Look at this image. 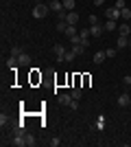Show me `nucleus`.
I'll return each mask as SVG.
<instances>
[{
    "instance_id": "obj_1",
    "label": "nucleus",
    "mask_w": 131,
    "mask_h": 147,
    "mask_svg": "<svg viewBox=\"0 0 131 147\" xmlns=\"http://www.w3.org/2000/svg\"><path fill=\"white\" fill-rule=\"evenodd\" d=\"M48 5H35L33 7V18H37V20H42V18H46L48 16Z\"/></svg>"
},
{
    "instance_id": "obj_2",
    "label": "nucleus",
    "mask_w": 131,
    "mask_h": 147,
    "mask_svg": "<svg viewBox=\"0 0 131 147\" xmlns=\"http://www.w3.org/2000/svg\"><path fill=\"white\" fill-rule=\"evenodd\" d=\"M118 105H120V108H127V105H131V97L127 94V92L118 94Z\"/></svg>"
},
{
    "instance_id": "obj_3",
    "label": "nucleus",
    "mask_w": 131,
    "mask_h": 147,
    "mask_svg": "<svg viewBox=\"0 0 131 147\" xmlns=\"http://www.w3.org/2000/svg\"><path fill=\"white\" fill-rule=\"evenodd\" d=\"M90 31H92L94 37H100V35H103V31H105V26H103V24H90Z\"/></svg>"
},
{
    "instance_id": "obj_4",
    "label": "nucleus",
    "mask_w": 131,
    "mask_h": 147,
    "mask_svg": "<svg viewBox=\"0 0 131 147\" xmlns=\"http://www.w3.org/2000/svg\"><path fill=\"white\" fill-rule=\"evenodd\" d=\"M105 16H107L109 20H116V18H120V9H116V7H109V9L105 11Z\"/></svg>"
},
{
    "instance_id": "obj_5",
    "label": "nucleus",
    "mask_w": 131,
    "mask_h": 147,
    "mask_svg": "<svg viewBox=\"0 0 131 147\" xmlns=\"http://www.w3.org/2000/svg\"><path fill=\"white\" fill-rule=\"evenodd\" d=\"M55 55L59 61H63V57H66V49H63L61 44H55Z\"/></svg>"
},
{
    "instance_id": "obj_6",
    "label": "nucleus",
    "mask_w": 131,
    "mask_h": 147,
    "mask_svg": "<svg viewBox=\"0 0 131 147\" xmlns=\"http://www.w3.org/2000/svg\"><path fill=\"white\" fill-rule=\"evenodd\" d=\"M48 9H50V11H57V13H59V11H63V2H59V0H53V2L48 5Z\"/></svg>"
},
{
    "instance_id": "obj_7",
    "label": "nucleus",
    "mask_w": 131,
    "mask_h": 147,
    "mask_svg": "<svg viewBox=\"0 0 131 147\" xmlns=\"http://www.w3.org/2000/svg\"><path fill=\"white\" fill-rule=\"evenodd\" d=\"M127 44H129V37H127V35H118V40H116V49H125Z\"/></svg>"
},
{
    "instance_id": "obj_8",
    "label": "nucleus",
    "mask_w": 131,
    "mask_h": 147,
    "mask_svg": "<svg viewBox=\"0 0 131 147\" xmlns=\"http://www.w3.org/2000/svg\"><path fill=\"white\" fill-rule=\"evenodd\" d=\"M72 101H74L72 94H59V103H61V105H70Z\"/></svg>"
},
{
    "instance_id": "obj_9",
    "label": "nucleus",
    "mask_w": 131,
    "mask_h": 147,
    "mask_svg": "<svg viewBox=\"0 0 131 147\" xmlns=\"http://www.w3.org/2000/svg\"><path fill=\"white\" fill-rule=\"evenodd\" d=\"M66 22H68V24H76V22H79V13H76V11H68Z\"/></svg>"
},
{
    "instance_id": "obj_10",
    "label": "nucleus",
    "mask_w": 131,
    "mask_h": 147,
    "mask_svg": "<svg viewBox=\"0 0 131 147\" xmlns=\"http://www.w3.org/2000/svg\"><path fill=\"white\" fill-rule=\"evenodd\" d=\"M103 26H105V31H107V33H112V31H118V24H116V20H107V22H105Z\"/></svg>"
},
{
    "instance_id": "obj_11",
    "label": "nucleus",
    "mask_w": 131,
    "mask_h": 147,
    "mask_svg": "<svg viewBox=\"0 0 131 147\" xmlns=\"http://www.w3.org/2000/svg\"><path fill=\"white\" fill-rule=\"evenodd\" d=\"M20 64H22V66H29V64H31V55H29V53H24V51H22V53H20Z\"/></svg>"
},
{
    "instance_id": "obj_12",
    "label": "nucleus",
    "mask_w": 131,
    "mask_h": 147,
    "mask_svg": "<svg viewBox=\"0 0 131 147\" xmlns=\"http://www.w3.org/2000/svg\"><path fill=\"white\" fill-rule=\"evenodd\" d=\"M66 35L72 40L74 35H79V31H76V24H68V29H66Z\"/></svg>"
},
{
    "instance_id": "obj_13",
    "label": "nucleus",
    "mask_w": 131,
    "mask_h": 147,
    "mask_svg": "<svg viewBox=\"0 0 131 147\" xmlns=\"http://www.w3.org/2000/svg\"><path fill=\"white\" fill-rule=\"evenodd\" d=\"M118 33L120 35H131V26L127 24V22L125 24H118Z\"/></svg>"
},
{
    "instance_id": "obj_14",
    "label": "nucleus",
    "mask_w": 131,
    "mask_h": 147,
    "mask_svg": "<svg viewBox=\"0 0 131 147\" xmlns=\"http://www.w3.org/2000/svg\"><path fill=\"white\" fill-rule=\"evenodd\" d=\"M105 51H98V53H94V64H103L105 61Z\"/></svg>"
},
{
    "instance_id": "obj_15",
    "label": "nucleus",
    "mask_w": 131,
    "mask_h": 147,
    "mask_svg": "<svg viewBox=\"0 0 131 147\" xmlns=\"http://www.w3.org/2000/svg\"><path fill=\"white\" fill-rule=\"evenodd\" d=\"M63 2V9H66V11H74V2L76 0H61Z\"/></svg>"
},
{
    "instance_id": "obj_16",
    "label": "nucleus",
    "mask_w": 131,
    "mask_h": 147,
    "mask_svg": "<svg viewBox=\"0 0 131 147\" xmlns=\"http://www.w3.org/2000/svg\"><path fill=\"white\" fill-rule=\"evenodd\" d=\"M120 18H125V20H129V18H131V9H129V7L120 9Z\"/></svg>"
},
{
    "instance_id": "obj_17",
    "label": "nucleus",
    "mask_w": 131,
    "mask_h": 147,
    "mask_svg": "<svg viewBox=\"0 0 131 147\" xmlns=\"http://www.w3.org/2000/svg\"><path fill=\"white\" fill-rule=\"evenodd\" d=\"M66 29H68V22H66V20H59V22H57V31H63V33H66Z\"/></svg>"
},
{
    "instance_id": "obj_18",
    "label": "nucleus",
    "mask_w": 131,
    "mask_h": 147,
    "mask_svg": "<svg viewBox=\"0 0 131 147\" xmlns=\"http://www.w3.org/2000/svg\"><path fill=\"white\" fill-rule=\"evenodd\" d=\"M24 136H26V145H29V147L35 145V136H33V134H24Z\"/></svg>"
},
{
    "instance_id": "obj_19",
    "label": "nucleus",
    "mask_w": 131,
    "mask_h": 147,
    "mask_svg": "<svg viewBox=\"0 0 131 147\" xmlns=\"http://www.w3.org/2000/svg\"><path fill=\"white\" fill-rule=\"evenodd\" d=\"M81 94H83V90H81L79 86H74V90H72V97H74V99H81Z\"/></svg>"
},
{
    "instance_id": "obj_20",
    "label": "nucleus",
    "mask_w": 131,
    "mask_h": 147,
    "mask_svg": "<svg viewBox=\"0 0 131 147\" xmlns=\"http://www.w3.org/2000/svg\"><path fill=\"white\" fill-rule=\"evenodd\" d=\"M105 55L109 57V59H112V57H116V55H118V51H116V49H107V51H105Z\"/></svg>"
},
{
    "instance_id": "obj_21",
    "label": "nucleus",
    "mask_w": 131,
    "mask_h": 147,
    "mask_svg": "<svg viewBox=\"0 0 131 147\" xmlns=\"http://www.w3.org/2000/svg\"><path fill=\"white\" fill-rule=\"evenodd\" d=\"M74 57H76V53H74V51H70V53H66V57H63V61H72V59H74Z\"/></svg>"
},
{
    "instance_id": "obj_22",
    "label": "nucleus",
    "mask_w": 131,
    "mask_h": 147,
    "mask_svg": "<svg viewBox=\"0 0 131 147\" xmlns=\"http://www.w3.org/2000/svg\"><path fill=\"white\" fill-rule=\"evenodd\" d=\"M90 35H92V31H90V29H83L81 31V37H83V40H90Z\"/></svg>"
},
{
    "instance_id": "obj_23",
    "label": "nucleus",
    "mask_w": 131,
    "mask_h": 147,
    "mask_svg": "<svg viewBox=\"0 0 131 147\" xmlns=\"http://www.w3.org/2000/svg\"><path fill=\"white\" fill-rule=\"evenodd\" d=\"M114 7H116V9H125V0H116Z\"/></svg>"
},
{
    "instance_id": "obj_24",
    "label": "nucleus",
    "mask_w": 131,
    "mask_h": 147,
    "mask_svg": "<svg viewBox=\"0 0 131 147\" xmlns=\"http://www.w3.org/2000/svg\"><path fill=\"white\" fill-rule=\"evenodd\" d=\"M61 145V141H59V138H53V141H50V147H59Z\"/></svg>"
},
{
    "instance_id": "obj_25",
    "label": "nucleus",
    "mask_w": 131,
    "mask_h": 147,
    "mask_svg": "<svg viewBox=\"0 0 131 147\" xmlns=\"http://www.w3.org/2000/svg\"><path fill=\"white\" fill-rule=\"evenodd\" d=\"M122 81H125V86H131V77H129V75H127V77H125Z\"/></svg>"
},
{
    "instance_id": "obj_26",
    "label": "nucleus",
    "mask_w": 131,
    "mask_h": 147,
    "mask_svg": "<svg viewBox=\"0 0 131 147\" xmlns=\"http://www.w3.org/2000/svg\"><path fill=\"white\" fill-rule=\"evenodd\" d=\"M103 2H105V0H94V5H103Z\"/></svg>"
},
{
    "instance_id": "obj_27",
    "label": "nucleus",
    "mask_w": 131,
    "mask_h": 147,
    "mask_svg": "<svg viewBox=\"0 0 131 147\" xmlns=\"http://www.w3.org/2000/svg\"><path fill=\"white\" fill-rule=\"evenodd\" d=\"M129 88H131V86H129Z\"/></svg>"
}]
</instances>
